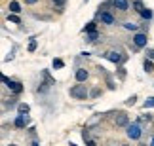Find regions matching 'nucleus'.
I'll list each match as a JSON object with an SVG mask.
<instances>
[{
  "label": "nucleus",
  "instance_id": "f257e3e1",
  "mask_svg": "<svg viewBox=\"0 0 154 146\" xmlns=\"http://www.w3.org/2000/svg\"><path fill=\"white\" fill-rule=\"evenodd\" d=\"M69 93H70V97H74V99H78V101H86L88 97H90V91H88V87L86 85H72L69 89Z\"/></svg>",
  "mask_w": 154,
  "mask_h": 146
},
{
  "label": "nucleus",
  "instance_id": "f03ea898",
  "mask_svg": "<svg viewBox=\"0 0 154 146\" xmlns=\"http://www.w3.org/2000/svg\"><path fill=\"white\" fill-rule=\"evenodd\" d=\"M105 59L106 61H110V63H114V65H122L124 61H126V55L120 53V51H116V49H109V51H105Z\"/></svg>",
  "mask_w": 154,
  "mask_h": 146
},
{
  "label": "nucleus",
  "instance_id": "7ed1b4c3",
  "mask_svg": "<svg viewBox=\"0 0 154 146\" xmlns=\"http://www.w3.org/2000/svg\"><path fill=\"white\" fill-rule=\"evenodd\" d=\"M126 135H128V139H131V141H139V139L143 137V129H141L139 124H129L126 127Z\"/></svg>",
  "mask_w": 154,
  "mask_h": 146
},
{
  "label": "nucleus",
  "instance_id": "20e7f679",
  "mask_svg": "<svg viewBox=\"0 0 154 146\" xmlns=\"http://www.w3.org/2000/svg\"><path fill=\"white\" fill-rule=\"evenodd\" d=\"M2 84L8 87V89L11 91V93H15V95H19V93L23 91V85L19 84V82H14V80H10L8 76H4L2 74Z\"/></svg>",
  "mask_w": 154,
  "mask_h": 146
},
{
  "label": "nucleus",
  "instance_id": "39448f33",
  "mask_svg": "<svg viewBox=\"0 0 154 146\" xmlns=\"http://www.w3.org/2000/svg\"><path fill=\"white\" fill-rule=\"evenodd\" d=\"M146 42H149L146 32H135V34H133V44H135V48H137V49L146 48Z\"/></svg>",
  "mask_w": 154,
  "mask_h": 146
},
{
  "label": "nucleus",
  "instance_id": "423d86ee",
  "mask_svg": "<svg viewBox=\"0 0 154 146\" xmlns=\"http://www.w3.org/2000/svg\"><path fill=\"white\" fill-rule=\"evenodd\" d=\"M97 19L101 21L103 25H114V21H116L114 15H112L110 11H106V10H105V11H101V10L97 11Z\"/></svg>",
  "mask_w": 154,
  "mask_h": 146
},
{
  "label": "nucleus",
  "instance_id": "0eeeda50",
  "mask_svg": "<svg viewBox=\"0 0 154 146\" xmlns=\"http://www.w3.org/2000/svg\"><path fill=\"white\" fill-rule=\"evenodd\" d=\"M114 124H116V127H128V125H129V118H128V114L118 112V114L114 116Z\"/></svg>",
  "mask_w": 154,
  "mask_h": 146
},
{
  "label": "nucleus",
  "instance_id": "6e6552de",
  "mask_svg": "<svg viewBox=\"0 0 154 146\" xmlns=\"http://www.w3.org/2000/svg\"><path fill=\"white\" fill-rule=\"evenodd\" d=\"M29 125V116H17V118L14 120V127H17V129H25V127Z\"/></svg>",
  "mask_w": 154,
  "mask_h": 146
},
{
  "label": "nucleus",
  "instance_id": "1a4fd4ad",
  "mask_svg": "<svg viewBox=\"0 0 154 146\" xmlns=\"http://www.w3.org/2000/svg\"><path fill=\"white\" fill-rule=\"evenodd\" d=\"M88 76H90V72H88L86 68H76V72H74V78H76V82H78V84L86 82Z\"/></svg>",
  "mask_w": 154,
  "mask_h": 146
},
{
  "label": "nucleus",
  "instance_id": "9d476101",
  "mask_svg": "<svg viewBox=\"0 0 154 146\" xmlns=\"http://www.w3.org/2000/svg\"><path fill=\"white\" fill-rule=\"evenodd\" d=\"M114 8L120 11H128L129 10V0H114Z\"/></svg>",
  "mask_w": 154,
  "mask_h": 146
},
{
  "label": "nucleus",
  "instance_id": "9b49d317",
  "mask_svg": "<svg viewBox=\"0 0 154 146\" xmlns=\"http://www.w3.org/2000/svg\"><path fill=\"white\" fill-rule=\"evenodd\" d=\"M8 10H10V13H17V15H19L21 13V4L17 2V0H11V2L8 4Z\"/></svg>",
  "mask_w": 154,
  "mask_h": 146
},
{
  "label": "nucleus",
  "instance_id": "f8f14e48",
  "mask_svg": "<svg viewBox=\"0 0 154 146\" xmlns=\"http://www.w3.org/2000/svg\"><path fill=\"white\" fill-rule=\"evenodd\" d=\"M17 112H19L21 116H27L29 112H31V106H29L27 103H19L17 104Z\"/></svg>",
  "mask_w": 154,
  "mask_h": 146
},
{
  "label": "nucleus",
  "instance_id": "ddd939ff",
  "mask_svg": "<svg viewBox=\"0 0 154 146\" xmlns=\"http://www.w3.org/2000/svg\"><path fill=\"white\" fill-rule=\"evenodd\" d=\"M143 68H145V72H154V61L146 57V59L143 61Z\"/></svg>",
  "mask_w": 154,
  "mask_h": 146
},
{
  "label": "nucleus",
  "instance_id": "4468645a",
  "mask_svg": "<svg viewBox=\"0 0 154 146\" xmlns=\"http://www.w3.org/2000/svg\"><path fill=\"white\" fill-rule=\"evenodd\" d=\"M99 36H101V34H99V31L90 32V34H86V42H88V44H93V42H97V40H99Z\"/></svg>",
  "mask_w": 154,
  "mask_h": 146
},
{
  "label": "nucleus",
  "instance_id": "2eb2a0df",
  "mask_svg": "<svg viewBox=\"0 0 154 146\" xmlns=\"http://www.w3.org/2000/svg\"><path fill=\"white\" fill-rule=\"evenodd\" d=\"M124 28H126V31H131V32H139V25H135V23H131V21L124 23Z\"/></svg>",
  "mask_w": 154,
  "mask_h": 146
},
{
  "label": "nucleus",
  "instance_id": "dca6fc26",
  "mask_svg": "<svg viewBox=\"0 0 154 146\" xmlns=\"http://www.w3.org/2000/svg\"><path fill=\"white\" fill-rule=\"evenodd\" d=\"M95 31H97V25H95L93 21H90V23L84 27V34H90V32H95Z\"/></svg>",
  "mask_w": 154,
  "mask_h": 146
},
{
  "label": "nucleus",
  "instance_id": "f3484780",
  "mask_svg": "<svg viewBox=\"0 0 154 146\" xmlns=\"http://www.w3.org/2000/svg\"><path fill=\"white\" fill-rule=\"evenodd\" d=\"M133 10L137 11V13H141V11L145 10V4L141 2V0H135V2H133Z\"/></svg>",
  "mask_w": 154,
  "mask_h": 146
},
{
  "label": "nucleus",
  "instance_id": "a211bd4d",
  "mask_svg": "<svg viewBox=\"0 0 154 146\" xmlns=\"http://www.w3.org/2000/svg\"><path fill=\"white\" fill-rule=\"evenodd\" d=\"M141 17H143V19H146V21H150V19H152V10L145 8L143 11H141Z\"/></svg>",
  "mask_w": 154,
  "mask_h": 146
},
{
  "label": "nucleus",
  "instance_id": "6ab92c4d",
  "mask_svg": "<svg viewBox=\"0 0 154 146\" xmlns=\"http://www.w3.org/2000/svg\"><path fill=\"white\" fill-rule=\"evenodd\" d=\"M137 121H139V124H145V121L149 124V121H152V116H150V114H141Z\"/></svg>",
  "mask_w": 154,
  "mask_h": 146
},
{
  "label": "nucleus",
  "instance_id": "aec40b11",
  "mask_svg": "<svg viewBox=\"0 0 154 146\" xmlns=\"http://www.w3.org/2000/svg\"><path fill=\"white\" fill-rule=\"evenodd\" d=\"M8 21L15 23V25H19V23H21V19H19V15H17V13H8Z\"/></svg>",
  "mask_w": 154,
  "mask_h": 146
},
{
  "label": "nucleus",
  "instance_id": "412c9836",
  "mask_svg": "<svg viewBox=\"0 0 154 146\" xmlns=\"http://www.w3.org/2000/svg\"><path fill=\"white\" fill-rule=\"evenodd\" d=\"M17 104H19V103H17V99H8V101L4 103V106L6 108H14V106H17Z\"/></svg>",
  "mask_w": 154,
  "mask_h": 146
},
{
  "label": "nucleus",
  "instance_id": "4be33fe9",
  "mask_svg": "<svg viewBox=\"0 0 154 146\" xmlns=\"http://www.w3.org/2000/svg\"><path fill=\"white\" fill-rule=\"evenodd\" d=\"M143 108L146 110V108H154V97H149L146 101L143 103Z\"/></svg>",
  "mask_w": 154,
  "mask_h": 146
},
{
  "label": "nucleus",
  "instance_id": "5701e85b",
  "mask_svg": "<svg viewBox=\"0 0 154 146\" xmlns=\"http://www.w3.org/2000/svg\"><path fill=\"white\" fill-rule=\"evenodd\" d=\"M36 46H38V44H36V38L32 36L31 42H29V51H31V53H32V51H36Z\"/></svg>",
  "mask_w": 154,
  "mask_h": 146
},
{
  "label": "nucleus",
  "instance_id": "b1692460",
  "mask_svg": "<svg viewBox=\"0 0 154 146\" xmlns=\"http://www.w3.org/2000/svg\"><path fill=\"white\" fill-rule=\"evenodd\" d=\"M99 95H101V89H99V87H93V89L90 91V97L91 99H97Z\"/></svg>",
  "mask_w": 154,
  "mask_h": 146
},
{
  "label": "nucleus",
  "instance_id": "393cba45",
  "mask_svg": "<svg viewBox=\"0 0 154 146\" xmlns=\"http://www.w3.org/2000/svg\"><path fill=\"white\" fill-rule=\"evenodd\" d=\"M116 74H118V78H120V80H124V78H126V68H124V67H118Z\"/></svg>",
  "mask_w": 154,
  "mask_h": 146
},
{
  "label": "nucleus",
  "instance_id": "a878e982",
  "mask_svg": "<svg viewBox=\"0 0 154 146\" xmlns=\"http://www.w3.org/2000/svg\"><path fill=\"white\" fill-rule=\"evenodd\" d=\"M51 2L57 6V10H59V11H63V8H65V0H51Z\"/></svg>",
  "mask_w": 154,
  "mask_h": 146
},
{
  "label": "nucleus",
  "instance_id": "bb28decb",
  "mask_svg": "<svg viewBox=\"0 0 154 146\" xmlns=\"http://www.w3.org/2000/svg\"><path fill=\"white\" fill-rule=\"evenodd\" d=\"M51 65H53V68H63V67H65V63H63L61 59H53Z\"/></svg>",
  "mask_w": 154,
  "mask_h": 146
},
{
  "label": "nucleus",
  "instance_id": "cd10ccee",
  "mask_svg": "<svg viewBox=\"0 0 154 146\" xmlns=\"http://www.w3.org/2000/svg\"><path fill=\"white\" fill-rule=\"evenodd\" d=\"M48 89H50V84H40L38 85V93H46Z\"/></svg>",
  "mask_w": 154,
  "mask_h": 146
},
{
  "label": "nucleus",
  "instance_id": "c85d7f7f",
  "mask_svg": "<svg viewBox=\"0 0 154 146\" xmlns=\"http://www.w3.org/2000/svg\"><path fill=\"white\" fill-rule=\"evenodd\" d=\"M135 101H137V95H131V97H129L128 101H126V104H128V106H133Z\"/></svg>",
  "mask_w": 154,
  "mask_h": 146
},
{
  "label": "nucleus",
  "instance_id": "c756f323",
  "mask_svg": "<svg viewBox=\"0 0 154 146\" xmlns=\"http://www.w3.org/2000/svg\"><path fill=\"white\" fill-rule=\"evenodd\" d=\"M146 57L154 61V49H152V48H146Z\"/></svg>",
  "mask_w": 154,
  "mask_h": 146
},
{
  "label": "nucleus",
  "instance_id": "7c9ffc66",
  "mask_svg": "<svg viewBox=\"0 0 154 146\" xmlns=\"http://www.w3.org/2000/svg\"><path fill=\"white\" fill-rule=\"evenodd\" d=\"M86 146H97V144H95V141H93V139H88V141H86Z\"/></svg>",
  "mask_w": 154,
  "mask_h": 146
},
{
  "label": "nucleus",
  "instance_id": "2f4dec72",
  "mask_svg": "<svg viewBox=\"0 0 154 146\" xmlns=\"http://www.w3.org/2000/svg\"><path fill=\"white\" fill-rule=\"evenodd\" d=\"M38 0H25V4H36Z\"/></svg>",
  "mask_w": 154,
  "mask_h": 146
},
{
  "label": "nucleus",
  "instance_id": "473e14b6",
  "mask_svg": "<svg viewBox=\"0 0 154 146\" xmlns=\"http://www.w3.org/2000/svg\"><path fill=\"white\" fill-rule=\"evenodd\" d=\"M32 146H38V141H34V142H32Z\"/></svg>",
  "mask_w": 154,
  "mask_h": 146
},
{
  "label": "nucleus",
  "instance_id": "72a5a7b5",
  "mask_svg": "<svg viewBox=\"0 0 154 146\" xmlns=\"http://www.w3.org/2000/svg\"><path fill=\"white\" fill-rule=\"evenodd\" d=\"M150 146H154V137H152V141H150Z\"/></svg>",
  "mask_w": 154,
  "mask_h": 146
},
{
  "label": "nucleus",
  "instance_id": "f704fd0d",
  "mask_svg": "<svg viewBox=\"0 0 154 146\" xmlns=\"http://www.w3.org/2000/svg\"><path fill=\"white\" fill-rule=\"evenodd\" d=\"M122 146H129V144H122Z\"/></svg>",
  "mask_w": 154,
  "mask_h": 146
},
{
  "label": "nucleus",
  "instance_id": "c9c22d12",
  "mask_svg": "<svg viewBox=\"0 0 154 146\" xmlns=\"http://www.w3.org/2000/svg\"><path fill=\"white\" fill-rule=\"evenodd\" d=\"M10 146H17V144H10Z\"/></svg>",
  "mask_w": 154,
  "mask_h": 146
}]
</instances>
